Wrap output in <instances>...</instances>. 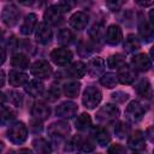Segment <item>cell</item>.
Here are the masks:
<instances>
[{"label": "cell", "mask_w": 154, "mask_h": 154, "mask_svg": "<svg viewBox=\"0 0 154 154\" xmlns=\"http://www.w3.org/2000/svg\"><path fill=\"white\" fill-rule=\"evenodd\" d=\"M108 154H126V149L122 144L116 143L108 148Z\"/></svg>", "instance_id": "60d3db41"}, {"label": "cell", "mask_w": 154, "mask_h": 154, "mask_svg": "<svg viewBox=\"0 0 154 154\" xmlns=\"http://www.w3.org/2000/svg\"><path fill=\"white\" fill-rule=\"evenodd\" d=\"M101 99H102V94H101L100 89L94 87V85H89L83 91L82 102H83L85 108L93 109L101 102Z\"/></svg>", "instance_id": "3957f363"}, {"label": "cell", "mask_w": 154, "mask_h": 154, "mask_svg": "<svg viewBox=\"0 0 154 154\" xmlns=\"http://www.w3.org/2000/svg\"><path fill=\"white\" fill-rule=\"evenodd\" d=\"M100 83L107 88V89H112L117 85L118 83V77L116 73H112V72H107L105 75H102V77L100 78Z\"/></svg>", "instance_id": "836d02e7"}, {"label": "cell", "mask_w": 154, "mask_h": 154, "mask_svg": "<svg viewBox=\"0 0 154 154\" xmlns=\"http://www.w3.org/2000/svg\"><path fill=\"white\" fill-rule=\"evenodd\" d=\"M105 40L108 45L111 46H116L118 45L122 40H123V32H122V29L116 25V24H112L107 28L106 32H105Z\"/></svg>", "instance_id": "4fadbf2b"}, {"label": "cell", "mask_w": 154, "mask_h": 154, "mask_svg": "<svg viewBox=\"0 0 154 154\" xmlns=\"http://www.w3.org/2000/svg\"><path fill=\"white\" fill-rule=\"evenodd\" d=\"M81 146H82V137L78 135H75L67 140L64 149L66 152H72V150H76L77 148H81Z\"/></svg>", "instance_id": "8d00e7d4"}, {"label": "cell", "mask_w": 154, "mask_h": 154, "mask_svg": "<svg viewBox=\"0 0 154 154\" xmlns=\"http://www.w3.org/2000/svg\"><path fill=\"white\" fill-rule=\"evenodd\" d=\"M134 154H140V153H134Z\"/></svg>", "instance_id": "f5cc1de1"}, {"label": "cell", "mask_w": 154, "mask_h": 154, "mask_svg": "<svg viewBox=\"0 0 154 154\" xmlns=\"http://www.w3.org/2000/svg\"><path fill=\"white\" fill-rule=\"evenodd\" d=\"M31 114L37 120H46L51 116V108L45 102H35L31 107Z\"/></svg>", "instance_id": "ac0fdd59"}, {"label": "cell", "mask_w": 154, "mask_h": 154, "mask_svg": "<svg viewBox=\"0 0 154 154\" xmlns=\"http://www.w3.org/2000/svg\"><path fill=\"white\" fill-rule=\"evenodd\" d=\"M59 96H60V91L55 85H52L46 93V100L48 101H55L57 99H59Z\"/></svg>", "instance_id": "ab89813d"}, {"label": "cell", "mask_w": 154, "mask_h": 154, "mask_svg": "<svg viewBox=\"0 0 154 154\" xmlns=\"http://www.w3.org/2000/svg\"><path fill=\"white\" fill-rule=\"evenodd\" d=\"M118 117H119V108L112 103H106L96 112V120L103 125L114 123Z\"/></svg>", "instance_id": "6da1fadb"}, {"label": "cell", "mask_w": 154, "mask_h": 154, "mask_svg": "<svg viewBox=\"0 0 154 154\" xmlns=\"http://www.w3.org/2000/svg\"><path fill=\"white\" fill-rule=\"evenodd\" d=\"M81 149L84 152V153H90L95 149V144L94 142L90 140V138H87V141L82 142V146H81Z\"/></svg>", "instance_id": "b9f144b4"}, {"label": "cell", "mask_w": 154, "mask_h": 154, "mask_svg": "<svg viewBox=\"0 0 154 154\" xmlns=\"http://www.w3.org/2000/svg\"><path fill=\"white\" fill-rule=\"evenodd\" d=\"M88 22H89V17L87 13L82 12V11H77L75 12L70 19H69V24L71 28H73L75 30H83L87 28L88 25Z\"/></svg>", "instance_id": "7c38bea8"}, {"label": "cell", "mask_w": 154, "mask_h": 154, "mask_svg": "<svg viewBox=\"0 0 154 154\" xmlns=\"http://www.w3.org/2000/svg\"><path fill=\"white\" fill-rule=\"evenodd\" d=\"M105 70V61L102 58L96 57L88 61L87 64V72L91 77H99Z\"/></svg>", "instance_id": "9a60e30c"}, {"label": "cell", "mask_w": 154, "mask_h": 154, "mask_svg": "<svg viewBox=\"0 0 154 154\" xmlns=\"http://www.w3.org/2000/svg\"><path fill=\"white\" fill-rule=\"evenodd\" d=\"M149 54H150V57H152V59L154 60V46L150 48V52H149Z\"/></svg>", "instance_id": "816d5d0a"}, {"label": "cell", "mask_w": 154, "mask_h": 154, "mask_svg": "<svg viewBox=\"0 0 154 154\" xmlns=\"http://www.w3.org/2000/svg\"><path fill=\"white\" fill-rule=\"evenodd\" d=\"M144 136L149 140V141H152V142H154V125H152V126H149V128H147V130H146V134H144Z\"/></svg>", "instance_id": "ee69618b"}, {"label": "cell", "mask_w": 154, "mask_h": 154, "mask_svg": "<svg viewBox=\"0 0 154 154\" xmlns=\"http://www.w3.org/2000/svg\"><path fill=\"white\" fill-rule=\"evenodd\" d=\"M4 83H5V72L1 71V87L4 85Z\"/></svg>", "instance_id": "f907efd6"}, {"label": "cell", "mask_w": 154, "mask_h": 154, "mask_svg": "<svg viewBox=\"0 0 154 154\" xmlns=\"http://www.w3.org/2000/svg\"><path fill=\"white\" fill-rule=\"evenodd\" d=\"M8 82L12 87H20V85H25L29 82V77L24 72L13 70L10 71L8 73Z\"/></svg>", "instance_id": "7402d4cb"}, {"label": "cell", "mask_w": 154, "mask_h": 154, "mask_svg": "<svg viewBox=\"0 0 154 154\" xmlns=\"http://www.w3.org/2000/svg\"><path fill=\"white\" fill-rule=\"evenodd\" d=\"M30 71H31V75L35 76L36 78L43 79V78H48V77L52 75L53 69H52L51 64H49L47 60L40 59V60H36V61L32 64Z\"/></svg>", "instance_id": "52a82bcc"}, {"label": "cell", "mask_w": 154, "mask_h": 154, "mask_svg": "<svg viewBox=\"0 0 154 154\" xmlns=\"http://www.w3.org/2000/svg\"><path fill=\"white\" fill-rule=\"evenodd\" d=\"M8 154H32V152H31L30 149H28V148H22V149L17 150V152H13V150H11Z\"/></svg>", "instance_id": "bcb514c9"}, {"label": "cell", "mask_w": 154, "mask_h": 154, "mask_svg": "<svg viewBox=\"0 0 154 154\" xmlns=\"http://www.w3.org/2000/svg\"><path fill=\"white\" fill-rule=\"evenodd\" d=\"M112 97H113V100H116V101L124 102L125 100H128L129 95H128V94H125V93H123V91H118V93H114V94L112 95Z\"/></svg>", "instance_id": "7bdbcfd3"}, {"label": "cell", "mask_w": 154, "mask_h": 154, "mask_svg": "<svg viewBox=\"0 0 154 154\" xmlns=\"http://www.w3.org/2000/svg\"><path fill=\"white\" fill-rule=\"evenodd\" d=\"M117 77L122 84H132L135 82V79L137 78V73L134 69H131L129 66H124L123 69L118 70Z\"/></svg>", "instance_id": "d6986e66"}, {"label": "cell", "mask_w": 154, "mask_h": 154, "mask_svg": "<svg viewBox=\"0 0 154 154\" xmlns=\"http://www.w3.org/2000/svg\"><path fill=\"white\" fill-rule=\"evenodd\" d=\"M10 95V100L14 106H22L23 105V95L16 90H11L8 91Z\"/></svg>", "instance_id": "f35d334b"}, {"label": "cell", "mask_w": 154, "mask_h": 154, "mask_svg": "<svg viewBox=\"0 0 154 154\" xmlns=\"http://www.w3.org/2000/svg\"><path fill=\"white\" fill-rule=\"evenodd\" d=\"M36 24H37V16L35 13H29L20 25V32L23 35H30L35 30Z\"/></svg>", "instance_id": "44dd1931"}, {"label": "cell", "mask_w": 154, "mask_h": 154, "mask_svg": "<svg viewBox=\"0 0 154 154\" xmlns=\"http://www.w3.org/2000/svg\"><path fill=\"white\" fill-rule=\"evenodd\" d=\"M130 131H131L130 124L128 122H124V120L117 123V125L114 128V134H116V136L118 138H125V137H128L130 135Z\"/></svg>", "instance_id": "1f68e13d"}, {"label": "cell", "mask_w": 154, "mask_h": 154, "mask_svg": "<svg viewBox=\"0 0 154 154\" xmlns=\"http://www.w3.org/2000/svg\"><path fill=\"white\" fill-rule=\"evenodd\" d=\"M48 135L49 137L55 141V142H60L61 140H64L69 132H70V126L67 123L65 122H54L48 126Z\"/></svg>", "instance_id": "277c9868"}, {"label": "cell", "mask_w": 154, "mask_h": 154, "mask_svg": "<svg viewBox=\"0 0 154 154\" xmlns=\"http://www.w3.org/2000/svg\"><path fill=\"white\" fill-rule=\"evenodd\" d=\"M77 49H78V54L81 57H88V55H90L93 53L94 47L89 41H82V42H79Z\"/></svg>", "instance_id": "74e56055"}, {"label": "cell", "mask_w": 154, "mask_h": 154, "mask_svg": "<svg viewBox=\"0 0 154 154\" xmlns=\"http://www.w3.org/2000/svg\"><path fill=\"white\" fill-rule=\"evenodd\" d=\"M149 19H150V23L154 25V8L149 11Z\"/></svg>", "instance_id": "c3c4849f"}, {"label": "cell", "mask_w": 154, "mask_h": 154, "mask_svg": "<svg viewBox=\"0 0 154 154\" xmlns=\"http://www.w3.org/2000/svg\"><path fill=\"white\" fill-rule=\"evenodd\" d=\"M64 11L59 5H53L49 6L43 14V19L45 23H47L48 25H58L64 20Z\"/></svg>", "instance_id": "8992f818"}, {"label": "cell", "mask_w": 154, "mask_h": 154, "mask_svg": "<svg viewBox=\"0 0 154 154\" xmlns=\"http://www.w3.org/2000/svg\"><path fill=\"white\" fill-rule=\"evenodd\" d=\"M105 32L106 31H103V28L100 24H94L91 26V29L89 30V36H90L93 42L100 43L105 38Z\"/></svg>", "instance_id": "d6a6232c"}, {"label": "cell", "mask_w": 154, "mask_h": 154, "mask_svg": "<svg viewBox=\"0 0 154 154\" xmlns=\"http://www.w3.org/2000/svg\"><path fill=\"white\" fill-rule=\"evenodd\" d=\"M5 59H6V52H5V48L2 47V59H1V64H4Z\"/></svg>", "instance_id": "681fc988"}, {"label": "cell", "mask_w": 154, "mask_h": 154, "mask_svg": "<svg viewBox=\"0 0 154 154\" xmlns=\"http://www.w3.org/2000/svg\"><path fill=\"white\" fill-rule=\"evenodd\" d=\"M131 65H132V69L135 71L146 72L152 67V60L147 57V54L140 53V54H136V55L132 57Z\"/></svg>", "instance_id": "30bf717a"}, {"label": "cell", "mask_w": 154, "mask_h": 154, "mask_svg": "<svg viewBox=\"0 0 154 154\" xmlns=\"http://www.w3.org/2000/svg\"><path fill=\"white\" fill-rule=\"evenodd\" d=\"M78 111V106L72 101H65L57 106L55 114L60 118H72Z\"/></svg>", "instance_id": "8fae6325"}, {"label": "cell", "mask_w": 154, "mask_h": 154, "mask_svg": "<svg viewBox=\"0 0 154 154\" xmlns=\"http://www.w3.org/2000/svg\"><path fill=\"white\" fill-rule=\"evenodd\" d=\"M128 144L131 149L134 150H142L146 148V138H144V134L140 130L135 131L134 134H131L128 138Z\"/></svg>", "instance_id": "2e32d148"}, {"label": "cell", "mask_w": 154, "mask_h": 154, "mask_svg": "<svg viewBox=\"0 0 154 154\" xmlns=\"http://www.w3.org/2000/svg\"><path fill=\"white\" fill-rule=\"evenodd\" d=\"M57 40H58V42H59L60 45L67 46V45H70V43L75 40V34H73L70 29L63 28V29H60V30L58 31Z\"/></svg>", "instance_id": "f1b7e54d"}, {"label": "cell", "mask_w": 154, "mask_h": 154, "mask_svg": "<svg viewBox=\"0 0 154 154\" xmlns=\"http://www.w3.org/2000/svg\"><path fill=\"white\" fill-rule=\"evenodd\" d=\"M32 147L37 154H51L52 144L45 138H35L32 141Z\"/></svg>", "instance_id": "484cf974"}, {"label": "cell", "mask_w": 154, "mask_h": 154, "mask_svg": "<svg viewBox=\"0 0 154 154\" xmlns=\"http://www.w3.org/2000/svg\"><path fill=\"white\" fill-rule=\"evenodd\" d=\"M26 137H28V129L23 122L13 123L7 130V138L14 144L23 143L26 140Z\"/></svg>", "instance_id": "7a4b0ae2"}, {"label": "cell", "mask_w": 154, "mask_h": 154, "mask_svg": "<svg viewBox=\"0 0 154 154\" xmlns=\"http://www.w3.org/2000/svg\"><path fill=\"white\" fill-rule=\"evenodd\" d=\"M11 64L13 67L16 69H19V70H25V69H29V65H30V59L23 54V53H17L12 57L11 59Z\"/></svg>", "instance_id": "4316f807"}, {"label": "cell", "mask_w": 154, "mask_h": 154, "mask_svg": "<svg viewBox=\"0 0 154 154\" xmlns=\"http://www.w3.org/2000/svg\"><path fill=\"white\" fill-rule=\"evenodd\" d=\"M135 90L136 93L146 99H149L153 95V90H152V85L149 83V81L147 78H142L136 85H135Z\"/></svg>", "instance_id": "cb8c5ba5"}, {"label": "cell", "mask_w": 154, "mask_h": 154, "mask_svg": "<svg viewBox=\"0 0 154 154\" xmlns=\"http://www.w3.org/2000/svg\"><path fill=\"white\" fill-rule=\"evenodd\" d=\"M75 126L77 130L79 131H84L87 129H89L91 126V118L88 113H82L77 117L76 122H75Z\"/></svg>", "instance_id": "4dcf8cb0"}, {"label": "cell", "mask_w": 154, "mask_h": 154, "mask_svg": "<svg viewBox=\"0 0 154 154\" xmlns=\"http://www.w3.org/2000/svg\"><path fill=\"white\" fill-rule=\"evenodd\" d=\"M20 12L18 11V8L13 5H7L4 7L2 13H1V18L5 25L7 26H13L17 24L18 19H19Z\"/></svg>", "instance_id": "9c48e42d"}, {"label": "cell", "mask_w": 154, "mask_h": 154, "mask_svg": "<svg viewBox=\"0 0 154 154\" xmlns=\"http://www.w3.org/2000/svg\"><path fill=\"white\" fill-rule=\"evenodd\" d=\"M72 52L69 49V48H65V47H60V48H55L49 54V58L51 60L58 65V66H66L71 63L72 60Z\"/></svg>", "instance_id": "5b68a950"}, {"label": "cell", "mask_w": 154, "mask_h": 154, "mask_svg": "<svg viewBox=\"0 0 154 154\" xmlns=\"http://www.w3.org/2000/svg\"><path fill=\"white\" fill-rule=\"evenodd\" d=\"M25 91L34 96V97H37V96H41L45 91V87H43V83L38 79H32V81H29L26 84H25Z\"/></svg>", "instance_id": "603a6c76"}, {"label": "cell", "mask_w": 154, "mask_h": 154, "mask_svg": "<svg viewBox=\"0 0 154 154\" xmlns=\"http://www.w3.org/2000/svg\"><path fill=\"white\" fill-rule=\"evenodd\" d=\"M52 37H53V32L51 26L45 22L40 23L36 29V40L42 45H47L51 42Z\"/></svg>", "instance_id": "5bb4252c"}, {"label": "cell", "mask_w": 154, "mask_h": 154, "mask_svg": "<svg viewBox=\"0 0 154 154\" xmlns=\"http://www.w3.org/2000/svg\"><path fill=\"white\" fill-rule=\"evenodd\" d=\"M93 136L95 138V141L101 146V147H105L111 141V136L101 126H96L93 129Z\"/></svg>", "instance_id": "d4e9b609"}, {"label": "cell", "mask_w": 154, "mask_h": 154, "mask_svg": "<svg viewBox=\"0 0 154 154\" xmlns=\"http://www.w3.org/2000/svg\"><path fill=\"white\" fill-rule=\"evenodd\" d=\"M138 34L146 43L152 42L154 40V25L150 22H142L138 26Z\"/></svg>", "instance_id": "ffe728a7"}, {"label": "cell", "mask_w": 154, "mask_h": 154, "mask_svg": "<svg viewBox=\"0 0 154 154\" xmlns=\"http://www.w3.org/2000/svg\"><path fill=\"white\" fill-rule=\"evenodd\" d=\"M17 45H18L17 38H16L14 36H11L10 40H8V47H10V49H11V51L16 49V48H17Z\"/></svg>", "instance_id": "f6af8a7d"}, {"label": "cell", "mask_w": 154, "mask_h": 154, "mask_svg": "<svg viewBox=\"0 0 154 154\" xmlns=\"http://www.w3.org/2000/svg\"><path fill=\"white\" fill-rule=\"evenodd\" d=\"M125 113H126L128 119H130L131 122H135L136 123V122H140L143 118V116L146 113V108L138 101H131L126 106Z\"/></svg>", "instance_id": "ba28073f"}, {"label": "cell", "mask_w": 154, "mask_h": 154, "mask_svg": "<svg viewBox=\"0 0 154 154\" xmlns=\"http://www.w3.org/2000/svg\"><path fill=\"white\" fill-rule=\"evenodd\" d=\"M107 65L109 69H116V70H120L124 66H126L125 63V58L123 54H113L107 59Z\"/></svg>", "instance_id": "f546056e"}, {"label": "cell", "mask_w": 154, "mask_h": 154, "mask_svg": "<svg viewBox=\"0 0 154 154\" xmlns=\"http://www.w3.org/2000/svg\"><path fill=\"white\" fill-rule=\"evenodd\" d=\"M79 90H81V83L79 82H70V83H66L64 85V94L71 99L77 97V95L79 94Z\"/></svg>", "instance_id": "e575fe53"}, {"label": "cell", "mask_w": 154, "mask_h": 154, "mask_svg": "<svg viewBox=\"0 0 154 154\" xmlns=\"http://www.w3.org/2000/svg\"><path fill=\"white\" fill-rule=\"evenodd\" d=\"M96 154H101V153H96Z\"/></svg>", "instance_id": "db71d44e"}, {"label": "cell", "mask_w": 154, "mask_h": 154, "mask_svg": "<svg viewBox=\"0 0 154 154\" xmlns=\"http://www.w3.org/2000/svg\"><path fill=\"white\" fill-rule=\"evenodd\" d=\"M141 48V43H140V40L137 38L136 35L134 34H130L126 36L125 41H124V49L126 53H134L136 51H138Z\"/></svg>", "instance_id": "83f0119b"}, {"label": "cell", "mask_w": 154, "mask_h": 154, "mask_svg": "<svg viewBox=\"0 0 154 154\" xmlns=\"http://www.w3.org/2000/svg\"><path fill=\"white\" fill-rule=\"evenodd\" d=\"M153 154H154V150H153Z\"/></svg>", "instance_id": "11a10c76"}, {"label": "cell", "mask_w": 154, "mask_h": 154, "mask_svg": "<svg viewBox=\"0 0 154 154\" xmlns=\"http://www.w3.org/2000/svg\"><path fill=\"white\" fill-rule=\"evenodd\" d=\"M87 72V65L82 61H76L73 63L71 66H69L65 70V73L69 78H82Z\"/></svg>", "instance_id": "e0dca14e"}, {"label": "cell", "mask_w": 154, "mask_h": 154, "mask_svg": "<svg viewBox=\"0 0 154 154\" xmlns=\"http://www.w3.org/2000/svg\"><path fill=\"white\" fill-rule=\"evenodd\" d=\"M137 4L141 5V6H143V7H147V6L154 5V1H137Z\"/></svg>", "instance_id": "7dc6e473"}, {"label": "cell", "mask_w": 154, "mask_h": 154, "mask_svg": "<svg viewBox=\"0 0 154 154\" xmlns=\"http://www.w3.org/2000/svg\"><path fill=\"white\" fill-rule=\"evenodd\" d=\"M14 117H16V112L11 107H7L5 103H2L1 105V124L2 125L8 124L14 119Z\"/></svg>", "instance_id": "d590c367"}]
</instances>
